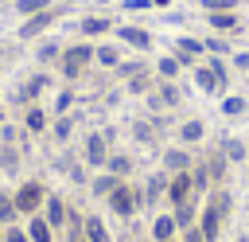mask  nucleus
<instances>
[{"instance_id": "1", "label": "nucleus", "mask_w": 249, "mask_h": 242, "mask_svg": "<svg viewBox=\"0 0 249 242\" xmlns=\"http://www.w3.org/2000/svg\"><path fill=\"white\" fill-rule=\"evenodd\" d=\"M89 66H93V43H89V39H78V43H66V47H62L54 70H58L62 86H74V82H82V78L89 74Z\"/></svg>"}, {"instance_id": "2", "label": "nucleus", "mask_w": 249, "mask_h": 242, "mask_svg": "<svg viewBox=\"0 0 249 242\" xmlns=\"http://www.w3.org/2000/svg\"><path fill=\"white\" fill-rule=\"evenodd\" d=\"M105 211L113 215V219H121V222H132L140 211H144V195H140V183H132V180H121L109 195H105Z\"/></svg>"}, {"instance_id": "3", "label": "nucleus", "mask_w": 249, "mask_h": 242, "mask_svg": "<svg viewBox=\"0 0 249 242\" xmlns=\"http://www.w3.org/2000/svg\"><path fill=\"white\" fill-rule=\"evenodd\" d=\"M109 152H113V129H89L86 137H82V164L89 168V172H101L105 168V160H109Z\"/></svg>"}, {"instance_id": "4", "label": "nucleus", "mask_w": 249, "mask_h": 242, "mask_svg": "<svg viewBox=\"0 0 249 242\" xmlns=\"http://www.w3.org/2000/svg\"><path fill=\"white\" fill-rule=\"evenodd\" d=\"M47 195H51V191H47V183H43V180H35V176L19 180V183H16V191H12L19 219H27V215H39V211H43V203H47Z\"/></svg>"}, {"instance_id": "5", "label": "nucleus", "mask_w": 249, "mask_h": 242, "mask_svg": "<svg viewBox=\"0 0 249 242\" xmlns=\"http://www.w3.org/2000/svg\"><path fill=\"white\" fill-rule=\"evenodd\" d=\"M58 16H62V8H58V4H54V8H47V12L23 16V23H19V31H16V35H19L23 43H31V39H43V35H47V31L58 23Z\"/></svg>"}, {"instance_id": "6", "label": "nucleus", "mask_w": 249, "mask_h": 242, "mask_svg": "<svg viewBox=\"0 0 249 242\" xmlns=\"http://www.w3.org/2000/svg\"><path fill=\"white\" fill-rule=\"evenodd\" d=\"M144 101H148V113H171L183 105V86L179 82H156V90Z\"/></svg>"}, {"instance_id": "7", "label": "nucleus", "mask_w": 249, "mask_h": 242, "mask_svg": "<svg viewBox=\"0 0 249 242\" xmlns=\"http://www.w3.org/2000/svg\"><path fill=\"white\" fill-rule=\"evenodd\" d=\"M39 215H43V219L51 222V230H54V234H62V230L70 226V215H74V211H70V199H66L62 191H51Z\"/></svg>"}, {"instance_id": "8", "label": "nucleus", "mask_w": 249, "mask_h": 242, "mask_svg": "<svg viewBox=\"0 0 249 242\" xmlns=\"http://www.w3.org/2000/svg\"><path fill=\"white\" fill-rule=\"evenodd\" d=\"M113 35H117V43L121 47H128V51H140V55H148L152 51V31L148 27H140V23H117L113 27Z\"/></svg>"}, {"instance_id": "9", "label": "nucleus", "mask_w": 249, "mask_h": 242, "mask_svg": "<svg viewBox=\"0 0 249 242\" xmlns=\"http://www.w3.org/2000/svg\"><path fill=\"white\" fill-rule=\"evenodd\" d=\"M226 222H230V219H226V215H222V211H218L210 199L198 207V219H195V226L206 234V242H218V238H222V230H226Z\"/></svg>"}, {"instance_id": "10", "label": "nucleus", "mask_w": 249, "mask_h": 242, "mask_svg": "<svg viewBox=\"0 0 249 242\" xmlns=\"http://www.w3.org/2000/svg\"><path fill=\"white\" fill-rule=\"evenodd\" d=\"M167 207H183V203H191V199H198L195 195V180H191V172H175V176H167Z\"/></svg>"}, {"instance_id": "11", "label": "nucleus", "mask_w": 249, "mask_h": 242, "mask_svg": "<svg viewBox=\"0 0 249 242\" xmlns=\"http://www.w3.org/2000/svg\"><path fill=\"white\" fill-rule=\"evenodd\" d=\"M113 27H117V20H113V16H101V12H89V16H82V20H78L82 39H89V43H97V39L113 35Z\"/></svg>"}, {"instance_id": "12", "label": "nucleus", "mask_w": 249, "mask_h": 242, "mask_svg": "<svg viewBox=\"0 0 249 242\" xmlns=\"http://www.w3.org/2000/svg\"><path fill=\"white\" fill-rule=\"evenodd\" d=\"M171 55L191 70V66H198V62L206 59V47H202V39H195V35H179V39L171 43Z\"/></svg>"}, {"instance_id": "13", "label": "nucleus", "mask_w": 249, "mask_h": 242, "mask_svg": "<svg viewBox=\"0 0 249 242\" xmlns=\"http://www.w3.org/2000/svg\"><path fill=\"white\" fill-rule=\"evenodd\" d=\"M47 90H51V74H47V70H35L31 78H23V82L16 86V101H19V105H31V101H39Z\"/></svg>"}, {"instance_id": "14", "label": "nucleus", "mask_w": 249, "mask_h": 242, "mask_svg": "<svg viewBox=\"0 0 249 242\" xmlns=\"http://www.w3.org/2000/svg\"><path fill=\"white\" fill-rule=\"evenodd\" d=\"M160 168H163L167 176H175V172H191V168H195V152L183 148V144H167V148L160 152Z\"/></svg>"}, {"instance_id": "15", "label": "nucleus", "mask_w": 249, "mask_h": 242, "mask_svg": "<svg viewBox=\"0 0 249 242\" xmlns=\"http://www.w3.org/2000/svg\"><path fill=\"white\" fill-rule=\"evenodd\" d=\"M121 62H124V47H121L117 39H113V43H109V39H97V43H93V66L117 70Z\"/></svg>"}, {"instance_id": "16", "label": "nucleus", "mask_w": 249, "mask_h": 242, "mask_svg": "<svg viewBox=\"0 0 249 242\" xmlns=\"http://www.w3.org/2000/svg\"><path fill=\"white\" fill-rule=\"evenodd\" d=\"M19 129L27 133V137H43L47 129H51V113L39 105V101H31V105H23V117H19Z\"/></svg>"}, {"instance_id": "17", "label": "nucleus", "mask_w": 249, "mask_h": 242, "mask_svg": "<svg viewBox=\"0 0 249 242\" xmlns=\"http://www.w3.org/2000/svg\"><path fill=\"white\" fill-rule=\"evenodd\" d=\"M160 117H163V113H144V117H136V121L128 125L132 141H136V144H144V148H152V144H156V137H160Z\"/></svg>"}, {"instance_id": "18", "label": "nucleus", "mask_w": 249, "mask_h": 242, "mask_svg": "<svg viewBox=\"0 0 249 242\" xmlns=\"http://www.w3.org/2000/svg\"><path fill=\"white\" fill-rule=\"evenodd\" d=\"M202 141H206V121H202V117H187V121L175 125V144L195 148V144H202Z\"/></svg>"}, {"instance_id": "19", "label": "nucleus", "mask_w": 249, "mask_h": 242, "mask_svg": "<svg viewBox=\"0 0 249 242\" xmlns=\"http://www.w3.org/2000/svg\"><path fill=\"white\" fill-rule=\"evenodd\" d=\"M148 234H152V242H175V238H179V222H175L171 207L152 215V226H148Z\"/></svg>"}, {"instance_id": "20", "label": "nucleus", "mask_w": 249, "mask_h": 242, "mask_svg": "<svg viewBox=\"0 0 249 242\" xmlns=\"http://www.w3.org/2000/svg\"><path fill=\"white\" fill-rule=\"evenodd\" d=\"M202 164H206V172H210V183L214 187H222L226 180H230V160L222 156V148L214 144V148H206V156H198Z\"/></svg>"}, {"instance_id": "21", "label": "nucleus", "mask_w": 249, "mask_h": 242, "mask_svg": "<svg viewBox=\"0 0 249 242\" xmlns=\"http://www.w3.org/2000/svg\"><path fill=\"white\" fill-rule=\"evenodd\" d=\"M156 82H160V78H156V70L148 66V70H140V74H132V78H124L121 86H124V94H132V98H148V94L156 90Z\"/></svg>"}, {"instance_id": "22", "label": "nucleus", "mask_w": 249, "mask_h": 242, "mask_svg": "<svg viewBox=\"0 0 249 242\" xmlns=\"http://www.w3.org/2000/svg\"><path fill=\"white\" fill-rule=\"evenodd\" d=\"M140 195H144V207H156V199H163L167 195V172L160 168V172H152L144 183H140Z\"/></svg>"}, {"instance_id": "23", "label": "nucleus", "mask_w": 249, "mask_h": 242, "mask_svg": "<svg viewBox=\"0 0 249 242\" xmlns=\"http://www.w3.org/2000/svg\"><path fill=\"white\" fill-rule=\"evenodd\" d=\"M152 70H156V78H160V82H179L187 66H183V62H179V59L167 51V55H160V59L152 62Z\"/></svg>"}, {"instance_id": "24", "label": "nucleus", "mask_w": 249, "mask_h": 242, "mask_svg": "<svg viewBox=\"0 0 249 242\" xmlns=\"http://www.w3.org/2000/svg\"><path fill=\"white\" fill-rule=\"evenodd\" d=\"M62 47H66V43H58V39H39V43H35V62H39V70H47V66H58V55H62Z\"/></svg>"}, {"instance_id": "25", "label": "nucleus", "mask_w": 249, "mask_h": 242, "mask_svg": "<svg viewBox=\"0 0 249 242\" xmlns=\"http://www.w3.org/2000/svg\"><path fill=\"white\" fill-rule=\"evenodd\" d=\"M206 23H210V31H218V35H233V31H241V16H237V12H210Z\"/></svg>"}, {"instance_id": "26", "label": "nucleus", "mask_w": 249, "mask_h": 242, "mask_svg": "<svg viewBox=\"0 0 249 242\" xmlns=\"http://www.w3.org/2000/svg\"><path fill=\"white\" fill-rule=\"evenodd\" d=\"M218 113H222V117H230V121H237V117H245V113H249V98H245V94H222Z\"/></svg>"}, {"instance_id": "27", "label": "nucleus", "mask_w": 249, "mask_h": 242, "mask_svg": "<svg viewBox=\"0 0 249 242\" xmlns=\"http://www.w3.org/2000/svg\"><path fill=\"white\" fill-rule=\"evenodd\" d=\"M218 148H222V156L230 160V168H233V164H249V148H245L241 137H222Z\"/></svg>"}, {"instance_id": "28", "label": "nucleus", "mask_w": 249, "mask_h": 242, "mask_svg": "<svg viewBox=\"0 0 249 242\" xmlns=\"http://www.w3.org/2000/svg\"><path fill=\"white\" fill-rule=\"evenodd\" d=\"M105 172H113L117 180H132V172H136V160L128 156V152H109V160H105Z\"/></svg>"}, {"instance_id": "29", "label": "nucleus", "mask_w": 249, "mask_h": 242, "mask_svg": "<svg viewBox=\"0 0 249 242\" xmlns=\"http://www.w3.org/2000/svg\"><path fill=\"white\" fill-rule=\"evenodd\" d=\"M117 183H121V180H117L113 172H105V168H101V172H93V176H89V183H86V191H89L93 199H101V203H105V195H109V191H113Z\"/></svg>"}, {"instance_id": "30", "label": "nucleus", "mask_w": 249, "mask_h": 242, "mask_svg": "<svg viewBox=\"0 0 249 242\" xmlns=\"http://www.w3.org/2000/svg\"><path fill=\"white\" fill-rule=\"evenodd\" d=\"M82 234H86V242H113L101 215H82Z\"/></svg>"}, {"instance_id": "31", "label": "nucleus", "mask_w": 249, "mask_h": 242, "mask_svg": "<svg viewBox=\"0 0 249 242\" xmlns=\"http://www.w3.org/2000/svg\"><path fill=\"white\" fill-rule=\"evenodd\" d=\"M23 168V148L19 144H0V176H16Z\"/></svg>"}, {"instance_id": "32", "label": "nucleus", "mask_w": 249, "mask_h": 242, "mask_svg": "<svg viewBox=\"0 0 249 242\" xmlns=\"http://www.w3.org/2000/svg\"><path fill=\"white\" fill-rule=\"evenodd\" d=\"M23 230H27L31 242H54V230H51V222L43 215H27L23 219Z\"/></svg>"}, {"instance_id": "33", "label": "nucleus", "mask_w": 249, "mask_h": 242, "mask_svg": "<svg viewBox=\"0 0 249 242\" xmlns=\"http://www.w3.org/2000/svg\"><path fill=\"white\" fill-rule=\"evenodd\" d=\"M202 47H206L210 59H230V55H233V43H230L226 35H218V31H210V35L202 39Z\"/></svg>"}, {"instance_id": "34", "label": "nucleus", "mask_w": 249, "mask_h": 242, "mask_svg": "<svg viewBox=\"0 0 249 242\" xmlns=\"http://www.w3.org/2000/svg\"><path fill=\"white\" fill-rule=\"evenodd\" d=\"M47 133L54 137V144H70V137H74V113H62V117H54Z\"/></svg>"}, {"instance_id": "35", "label": "nucleus", "mask_w": 249, "mask_h": 242, "mask_svg": "<svg viewBox=\"0 0 249 242\" xmlns=\"http://www.w3.org/2000/svg\"><path fill=\"white\" fill-rule=\"evenodd\" d=\"M74 101H78L74 86H62V90L54 94V101H51V113H54V117H62V113H70V109H74Z\"/></svg>"}, {"instance_id": "36", "label": "nucleus", "mask_w": 249, "mask_h": 242, "mask_svg": "<svg viewBox=\"0 0 249 242\" xmlns=\"http://www.w3.org/2000/svg\"><path fill=\"white\" fill-rule=\"evenodd\" d=\"M16 222H23L16 211V199H12V191H0V226H16Z\"/></svg>"}, {"instance_id": "37", "label": "nucleus", "mask_w": 249, "mask_h": 242, "mask_svg": "<svg viewBox=\"0 0 249 242\" xmlns=\"http://www.w3.org/2000/svg\"><path fill=\"white\" fill-rule=\"evenodd\" d=\"M171 215H175L179 230H187V226H195V219H198V203L191 199V203H183V207H171Z\"/></svg>"}, {"instance_id": "38", "label": "nucleus", "mask_w": 249, "mask_h": 242, "mask_svg": "<svg viewBox=\"0 0 249 242\" xmlns=\"http://www.w3.org/2000/svg\"><path fill=\"white\" fill-rule=\"evenodd\" d=\"M12 8H16V16H35V12L54 8V0H12Z\"/></svg>"}, {"instance_id": "39", "label": "nucleus", "mask_w": 249, "mask_h": 242, "mask_svg": "<svg viewBox=\"0 0 249 242\" xmlns=\"http://www.w3.org/2000/svg\"><path fill=\"white\" fill-rule=\"evenodd\" d=\"M148 66H152V62H144V59H124V62H121L113 74L124 82V78H132V74H140V70H148Z\"/></svg>"}, {"instance_id": "40", "label": "nucleus", "mask_w": 249, "mask_h": 242, "mask_svg": "<svg viewBox=\"0 0 249 242\" xmlns=\"http://www.w3.org/2000/svg\"><path fill=\"white\" fill-rule=\"evenodd\" d=\"M237 4L241 0H198V8L210 16V12H237Z\"/></svg>"}, {"instance_id": "41", "label": "nucleus", "mask_w": 249, "mask_h": 242, "mask_svg": "<svg viewBox=\"0 0 249 242\" xmlns=\"http://www.w3.org/2000/svg\"><path fill=\"white\" fill-rule=\"evenodd\" d=\"M86 172H89V168H86L82 160H70V164H66V180H70V183H89Z\"/></svg>"}, {"instance_id": "42", "label": "nucleus", "mask_w": 249, "mask_h": 242, "mask_svg": "<svg viewBox=\"0 0 249 242\" xmlns=\"http://www.w3.org/2000/svg\"><path fill=\"white\" fill-rule=\"evenodd\" d=\"M226 62H230V70H241V74H249V51H233Z\"/></svg>"}, {"instance_id": "43", "label": "nucleus", "mask_w": 249, "mask_h": 242, "mask_svg": "<svg viewBox=\"0 0 249 242\" xmlns=\"http://www.w3.org/2000/svg\"><path fill=\"white\" fill-rule=\"evenodd\" d=\"M4 242H31V238H27L23 222H16V226H4Z\"/></svg>"}, {"instance_id": "44", "label": "nucleus", "mask_w": 249, "mask_h": 242, "mask_svg": "<svg viewBox=\"0 0 249 242\" xmlns=\"http://www.w3.org/2000/svg\"><path fill=\"white\" fill-rule=\"evenodd\" d=\"M179 242H206V234L198 226H187V230H179Z\"/></svg>"}, {"instance_id": "45", "label": "nucleus", "mask_w": 249, "mask_h": 242, "mask_svg": "<svg viewBox=\"0 0 249 242\" xmlns=\"http://www.w3.org/2000/svg\"><path fill=\"white\" fill-rule=\"evenodd\" d=\"M121 8L124 12H144V8H152V0H121Z\"/></svg>"}, {"instance_id": "46", "label": "nucleus", "mask_w": 249, "mask_h": 242, "mask_svg": "<svg viewBox=\"0 0 249 242\" xmlns=\"http://www.w3.org/2000/svg\"><path fill=\"white\" fill-rule=\"evenodd\" d=\"M152 8H171V0H152Z\"/></svg>"}, {"instance_id": "47", "label": "nucleus", "mask_w": 249, "mask_h": 242, "mask_svg": "<svg viewBox=\"0 0 249 242\" xmlns=\"http://www.w3.org/2000/svg\"><path fill=\"white\" fill-rule=\"evenodd\" d=\"M233 242H249V230H245V234H237V238H233Z\"/></svg>"}, {"instance_id": "48", "label": "nucleus", "mask_w": 249, "mask_h": 242, "mask_svg": "<svg viewBox=\"0 0 249 242\" xmlns=\"http://www.w3.org/2000/svg\"><path fill=\"white\" fill-rule=\"evenodd\" d=\"M4 121H8V113H4V105H0V125H4Z\"/></svg>"}, {"instance_id": "49", "label": "nucleus", "mask_w": 249, "mask_h": 242, "mask_svg": "<svg viewBox=\"0 0 249 242\" xmlns=\"http://www.w3.org/2000/svg\"><path fill=\"white\" fill-rule=\"evenodd\" d=\"M0 242H4V226H0Z\"/></svg>"}, {"instance_id": "50", "label": "nucleus", "mask_w": 249, "mask_h": 242, "mask_svg": "<svg viewBox=\"0 0 249 242\" xmlns=\"http://www.w3.org/2000/svg\"><path fill=\"white\" fill-rule=\"evenodd\" d=\"M175 242H179V238H175Z\"/></svg>"}]
</instances>
